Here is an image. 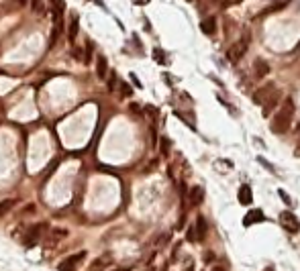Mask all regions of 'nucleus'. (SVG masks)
<instances>
[{
  "instance_id": "1",
  "label": "nucleus",
  "mask_w": 300,
  "mask_h": 271,
  "mask_svg": "<svg viewBox=\"0 0 300 271\" xmlns=\"http://www.w3.org/2000/svg\"><path fill=\"white\" fill-rule=\"evenodd\" d=\"M294 100L292 98H286L284 104L278 108L276 116L272 119V133L276 135H284L288 129H290V124H292V119H294Z\"/></svg>"
},
{
  "instance_id": "2",
  "label": "nucleus",
  "mask_w": 300,
  "mask_h": 271,
  "mask_svg": "<svg viewBox=\"0 0 300 271\" xmlns=\"http://www.w3.org/2000/svg\"><path fill=\"white\" fill-rule=\"evenodd\" d=\"M249 35H243L241 39H239V41L231 47V49L227 51V57H229V61H233V63H237L239 60H241V57L245 55V51H247V45H249Z\"/></svg>"
},
{
  "instance_id": "3",
  "label": "nucleus",
  "mask_w": 300,
  "mask_h": 271,
  "mask_svg": "<svg viewBox=\"0 0 300 271\" xmlns=\"http://www.w3.org/2000/svg\"><path fill=\"white\" fill-rule=\"evenodd\" d=\"M280 225H282L288 232H298V230H300V220H298L290 210L280 212Z\"/></svg>"
},
{
  "instance_id": "4",
  "label": "nucleus",
  "mask_w": 300,
  "mask_h": 271,
  "mask_svg": "<svg viewBox=\"0 0 300 271\" xmlns=\"http://www.w3.org/2000/svg\"><path fill=\"white\" fill-rule=\"evenodd\" d=\"M45 230V225H33L31 228L27 230V237H25V245L27 247H35L39 241H41V235Z\"/></svg>"
},
{
  "instance_id": "5",
  "label": "nucleus",
  "mask_w": 300,
  "mask_h": 271,
  "mask_svg": "<svg viewBox=\"0 0 300 271\" xmlns=\"http://www.w3.org/2000/svg\"><path fill=\"white\" fill-rule=\"evenodd\" d=\"M84 257H86L84 251H82V253H78V255H69L66 261H62V263H59V271H76L78 265L84 261Z\"/></svg>"
},
{
  "instance_id": "6",
  "label": "nucleus",
  "mask_w": 300,
  "mask_h": 271,
  "mask_svg": "<svg viewBox=\"0 0 300 271\" xmlns=\"http://www.w3.org/2000/svg\"><path fill=\"white\" fill-rule=\"evenodd\" d=\"M280 98H282V92H274L272 96H269V98L264 102V110H262V114L264 116H272V112L278 108V104H280Z\"/></svg>"
},
{
  "instance_id": "7",
  "label": "nucleus",
  "mask_w": 300,
  "mask_h": 271,
  "mask_svg": "<svg viewBox=\"0 0 300 271\" xmlns=\"http://www.w3.org/2000/svg\"><path fill=\"white\" fill-rule=\"evenodd\" d=\"M266 220V214L259 208H251L245 214V218H243V225L245 226H251V225H257V222H264Z\"/></svg>"
},
{
  "instance_id": "8",
  "label": "nucleus",
  "mask_w": 300,
  "mask_h": 271,
  "mask_svg": "<svg viewBox=\"0 0 300 271\" xmlns=\"http://www.w3.org/2000/svg\"><path fill=\"white\" fill-rule=\"evenodd\" d=\"M276 92V88H274V84H267L266 88H259L257 92H255V96H253V100L257 102V104H264L269 96H272Z\"/></svg>"
},
{
  "instance_id": "9",
  "label": "nucleus",
  "mask_w": 300,
  "mask_h": 271,
  "mask_svg": "<svg viewBox=\"0 0 300 271\" xmlns=\"http://www.w3.org/2000/svg\"><path fill=\"white\" fill-rule=\"evenodd\" d=\"M253 74H255V80H264V77L269 74V65L264 60H255L253 61Z\"/></svg>"
},
{
  "instance_id": "10",
  "label": "nucleus",
  "mask_w": 300,
  "mask_h": 271,
  "mask_svg": "<svg viewBox=\"0 0 300 271\" xmlns=\"http://www.w3.org/2000/svg\"><path fill=\"white\" fill-rule=\"evenodd\" d=\"M202 200H204V188L194 186L192 190H190V204L200 206V204H202Z\"/></svg>"
},
{
  "instance_id": "11",
  "label": "nucleus",
  "mask_w": 300,
  "mask_h": 271,
  "mask_svg": "<svg viewBox=\"0 0 300 271\" xmlns=\"http://www.w3.org/2000/svg\"><path fill=\"white\" fill-rule=\"evenodd\" d=\"M239 202H241V204L243 206H249V204H251V200H253V194H251V188H249V186H241V188H239Z\"/></svg>"
},
{
  "instance_id": "12",
  "label": "nucleus",
  "mask_w": 300,
  "mask_h": 271,
  "mask_svg": "<svg viewBox=\"0 0 300 271\" xmlns=\"http://www.w3.org/2000/svg\"><path fill=\"white\" fill-rule=\"evenodd\" d=\"M113 263V257L111 255H102L100 259H96L94 263H92V267H90V271H100V269H106L108 265Z\"/></svg>"
},
{
  "instance_id": "13",
  "label": "nucleus",
  "mask_w": 300,
  "mask_h": 271,
  "mask_svg": "<svg viewBox=\"0 0 300 271\" xmlns=\"http://www.w3.org/2000/svg\"><path fill=\"white\" fill-rule=\"evenodd\" d=\"M106 72H108V65H106V57L100 55L96 60V75L100 77V80H104L106 77Z\"/></svg>"
},
{
  "instance_id": "14",
  "label": "nucleus",
  "mask_w": 300,
  "mask_h": 271,
  "mask_svg": "<svg viewBox=\"0 0 300 271\" xmlns=\"http://www.w3.org/2000/svg\"><path fill=\"white\" fill-rule=\"evenodd\" d=\"M200 29H202V33H206V35H213V33H215V29H217V21H215V16H208V18H204V21L200 23Z\"/></svg>"
},
{
  "instance_id": "15",
  "label": "nucleus",
  "mask_w": 300,
  "mask_h": 271,
  "mask_svg": "<svg viewBox=\"0 0 300 271\" xmlns=\"http://www.w3.org/2000/svg\"><path fill=\"white\" fill-rule=\"evenodd\" d=\"M78 29H80V23H78V16L74 15L72 16V21H69V33H67V37H69V43H76V37H78Z\"/></svg>"
},
{
  "instance_id": "16",
  "label": "nucleus",
  "mask_w": 300,
  "mask_h": 271,
  "mask_svg": "<svg viewBox=\"0 0 300 271\" xmlns=\"http://www.w3.org/2000/svg\"><path fill=\"white\" fill-rule=\"evenodd\" d=\"M204 235H206V220L202 216H198L196 218V237H198V241L204 239Z\"/></svg>"
},
{
  "instance_id": "17",
  "label": "nucleus",
  "mask_w": 300,
  "mask_h": 271,
  "mask_svg": "<svg viewBox=\"0 0 300 271\" xmlns=\"http://www.w3.org/2000/svg\"><path fill=\"white\" fill-rule=\"evenodd\" d=\"M13 204H15L13 200H6V202H2V204H0V216H2V214H6V212H8V208H11Z\"/></svg>"
},
{
  "instance_id": "18",
  "label": "nucleus",
  "mask_w": 300,
  "mask_h": 271,
  "mask_svg": "<svg viewBox=\"0 0 300 271\" xmlns=\"http://www.w3.org/2000/svg\"><path fill=\"white\" fill-rule=\"evenodd\" d=\"M92 61V43H86V60H84V63H90Z\"/></svg>"
},
{
  "instance_id": "19",
  "label": "nucleus",
  "mask_w": 300,
  "mask_h": 271,
  "mask_svg": "<svg viewBox=\"0 0 300 271\" xmlns=\"http://www.w3.org/2000/svg\"><path fill=\"white\" fill-rule=\"evenodd\" d=\"M167 151H169V139H162V153L167 155Z\"/></svg>"
},
{
  "instance_id": "20",
  "label": "nucleus",
  "mask_w": 300,
  "mask_h": 271,
  "mask_svg": "<svg viewBox=\"0 0 300 271\" xmlns=\"http://www.w3.org/2000/svg\"><path fill=\"white\" fill-rule=\"evenodd\" d=\"M280 198H282V200L286 202V204H288V206H290V204H292V202H290V198H288V194H286L284 190H280Z\"/></svg>"
},
{
  "instance_id": "21",
  "label": "nucleus",
  "mask_w": 300,
  "mask_h": 271,
  "mask_svg": "<svg viewBox=\"0 0 300 271\" xmlns=\"http://www.w3.org/2000/svg\"><path fill=\"white\" fill-rule=\"evenodd\" d=\"M39 4H41V0H31V11H33V13L39 11Z\"/></svg>"
},
{
  "instance_id": "22",
  "label": "nucleus",
  "mask_w": 300,
  "mask_h": 271,
  "mask_svg": "<svg viewBox=\"0 0 300 271\" xmlns=\"http://www.w3.org/2000/svg\"><path fill=\"white\" fill-rule=\"evenodd\" d=\"M155 57H157V61H159V63H166V61H164V53L159 51V49H155Z\"/></svg>"
},
{
  "instance_id": "23",
  "label": "nucleus",
  "mask_w": 300,
  "mask_h": 271,
  "mask_svg": "<svg viewBox=\"0 0 300 271\" xmlns=\"http://www.w3.org/2000/svg\"><path fill=\"white\" fill-rule=\"evenodd\" d=\"M123 96H131V88L127 84H123Z\"/></svg>"
},
{
  "instance_id": "24",
  "label": "nucleus",
  "mask_w": 300,
  "mask_h": 271,
  "mask_svg": "<svg viewBox=\"0 0 300 271\" xmlns=\"http://www.w3.org/2000/svg\"><path fill=\"white\" fill-rule=\"evenodd\" d=\"M133 2H135V4H145L147 0H133Z\"/></svg>"
},
{
  "instance_id": "25",
  "label": "nucleus",
  "mask_w": 300,
  "mask_h": 271,
  "mask_svg": "<svg viewBox=\"0 0 300 271\" xmlns=\"http://www.w3.org/2000/svg\"><path fill=\"white\" fill-rule=\"evenodd\" d=\"M186 271H194V265H192V263H190V265L186 267Z\"/></svg>"
},
{
  "instance_id": "26",
  "label": "nucleus",
  "mask_w": 300,
  "mask_h": 271,
  "mask_svg": "<svg viewBox=\"0 0 300 271\" xmlns=\"http://www.w3.org/2000/svg\"><path fill=\"white\" fill-rule=\"evenodd\" d=\"M294 155H300V145H298V147H296V151H294Z\"/></svg>"
},
{
  "instance_id": "27",
  "label": "nucleus",
  "mask_w": 300,
  "mask_h": 271,
  "mask_svg": "<svg viewBox=\"0 0 300 271\" xmlns=\"http://www.w3.org/2000/svg\"><path fill=\"white\" fill-rule=\"evenodd\" d=\"M213 271H225V269H223V267H215Z\"/></svg>"
},
{
  "instance_id": "28",
  "label": "nucleus",
  "mask_w": 300,
  "mask_h": 271,
  "mask_svg": "<svg viewBox=\"0 0 300 271\" xmlns=\"http://www.w3.org/2000/svg\"><path fill=\"white\" fill-rule=\"evenodd\" d=\"M215 2H223V0H215Z\"/></svg>"
},
{
  "instance_id": "29",
  "label": "nucleus",
  "mask_w": 300,
  "mask_h": 271,
  "mask_svg": "<svg viewBox=\"0 0 300 271\" xmlns=\"http://www.w3.org/2000/svg\"><path fill=\"white\" fill-rule=\"evenodd\" d=\"M266 271H274V269H266Z\"/></svg>"
}]
</instances>
